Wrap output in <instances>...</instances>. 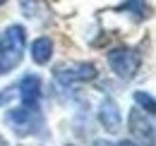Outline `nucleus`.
Listing matches in <instances>:
<instances>
[{
  "label": "nucleus",
  "instance_id": "obj_1",
  "mask_svg": "<svg viewBox=\"0 0 156 146\" xmlns=\"http://www.w3.org/2000/svg\"><path fill=\"white\" fill-rule=\"evenodd\" d=\"M27 31L22 24H12L0 34V74L12 72L24 57Z\"/></svg>",
  "mask_w": 156,
  "mask_h": 146
},
{
  "label": "nucleus",
  "instance_id": "obj_2",
  "mask_svg": "<svg viewBox=\"0 0 156 146\" xmlns=\"http://www.w3.org/2000/svg\"><path fill=\"white\" fill-rule=\"evenodd\" d=\"M5 122L15 129V134L27 137V134H34L43 127V120H41L39 108H29V106H22V108H10L5 113Z\"/></svg>",
  "mask_w": 156,
  "mask_h": 146
},
{
  "label": "nucleus",
  "instance_id": "obj_3",
  "mask_svg": "<svg viewBox=\"0 0 156 146\" xmlns=\"http://www.w3.org/2000/svg\"><path fill=\"white\" fill-rule=\"evenodd\" d=\"M108 65H111V70H113L120 79L130 82V79H135L137 72H139L142 55L137 53V50H132V48H113V50L108 53Z\"/></svg>",
  "mask_w": 156,
  "mask_h": 146
},
{
  "label": "nucleus",
  "instance_id": "obj_4",
  "mask_svg": "<svg viewBox=\"0 0 156 146\" xmlns=\"http://www.w3.org/2000/svg\"><path fill=\"white\" fill-rule=\"evenodd\" d=\"M55 79L62 89L72 91V84L77 82H91L96 79V67L91 62H77V65H60L55 70Z\"/></svg>",
  "mask_w": 156,
  "mask_h": 146
},
{
  "label": "nucleus",
  "instance_id": "obj_5",
  "mask_svg": "<svg viewBox=\"0 0 156 146\" xmlns=\"http://www.w3.org/2000/svg\"><path fill=\"white\" fill-rule=\"evenodd\" d=\"M127 127H130L135 139H139L147 146H154V117H151V113H144L142 108H132L127 115Z\"/></svg>",
  "mask_w": 156,
  "mask_h": 146
},
{
  "label": "nucleus",
  "instance_id": "obj_6",
  "mask_svg": "<svg viewBox=\"0 0 156 146\" xmlns=\"http://www.w3.org/2000/svg\"><path fill=\"white\" fill-rule=\"evenodd\" d=\"M98 122L111 134H118L122 129V115H120V108H118V103L113 98H103L101 101V106H98Z\"/></svg>",
  "mask_w": 156,
  "mask_h": 146
},
{
  "label": "nucleus",
  "instance_id": "obj_7",
  "mask_svg": "<svg viewBox=\"0 0 156 146\" xmlns=\"http://www.w3.org/2000/svg\"><path fill=\"white\" fill-rule=\"evenodd\" d=\"M17 91H20V98L24 106L29 108H39V98H41V79L36 74H29L24 77L20 84H17Z\"/></svg>",
  "mask_w": 156,
  "mask_h": 146
},
{
  "label": "nucleus",
  "instance_id": "obj_8",
  "mask_svg": "<svg viewBox=\"0 0 156 146\" xmlns=\"http://www.w3.org/2000/svg\"><path fill=\"white\" fill-rule=\"evenodd\" d=\"M53 57V41L48 36H41L31 43V60L36 65H48V60Z\"/></svg>",
  "mask_w": 156,
  "mask_h": 146
},
{
  "label": "nucleus",
  "instance_id": "obj_9",
  "mask_svg": "<svg viewBox=\"0 0 156 146\" xmlns=\"http://www.w3.org/2000/svg\"><path fill=\"white\" fill-rule=\"evenodd\" d=\"M115 10L118 12H132L137 19L147 17V5H144V0H125L122 5H118Z\"/></svg>",
  "mask_w": 156,
  "mask_h": 146
},
{
  "label": "nucleus",
  "instance_id": "obj_10",
  "mask_svg": "<svg viewBox=\"0 0 156 146\" xmlns=\"http://www.w3.org/2000/svg\"><path fill=\"white\" fill-rule=\"evenodd\" d=\"M135 101H137V106H142L147 113H151V115H154L156 103H154V96H151L149 91H135Z\"/></svg>",
  "mask_w": 156,
  "mask_h": 146
},
{
  "label": "nucleus",
  "instance_id": "obj_11",
  "mask_svg": "<svg viewBox=\"0 0 156 146\" xmlns=\"http://www.w3.org/2000/svg\"><path fill=\"white\" fill-rule=\"evenodd\" d=\"M20 5H22L24 17H34L36 15V0H20Z\"/></svg>",
  "mask_w": 156,
  "mask_h": 146
},
{
  "label": "nucleus",
  "instance_id": "obj_12",
  "mask_svg": "<svg viewBox=\"0 0 156 146\" xmlns=\"http://www.w3.org/2000/svg\"><path fill=\"white\" fill-rule=\"evenodd\" d=\"M10 98H12V89H5V91L0 93V106H5Z\"/></svg>",
  "mask_w": 156,
  "mask_h": 146
},
{
  "label": "nucleus",
  "instance_id": "obj_13",
  "mask_svg": "<svg viewBox=\"0 0 156 146\" xmlns=\"http://www.w3.org/2000/svg\"><path fill=\"white\" fill-rule=\"evenodd\" d=\"M91 146H113V144H111V141H106V139H96Z\"/></svg>",
  "mask_w": 156,
  "mask_h": 146
},
{
  "label": "nucleus",
  "instance_id": "obj_14",
  "mask_svg": "<svg viewBox=\"0 0 156 146\" xmlns=\"http://www.w3.org/2000/svg\"><path fill=\"white\" fill-rule=\"evenodd\" d=\"M113 146H139V144H135V141H118V144H113Z\"/></svg>",
  "mask_w": 156,
  "mask_h": 146
},
{
  "label": "nucleus",
  "instance_id": "obj_15",
  "mask_svg": "<svg viewBox=\"0 0 156 146\" xmlns=\"http://www.w3.org/2000/svg\"><path fill=\"white\" fill-rule=\"evenodd\" d=\"M0 146H7V139H5V137H0Z\"/></svg>",
  "mask_w": 156,
  "mask_h": 146
},
{
  "label": "nucleus",
  "instance_id": "obj_16",
  "mask_svg": "<svg viewBox=\"0 0 156 146\" xmlns=\"http://www.w3.org/2000/svg\"><path fill=\"white\" fill-rule=\"evenodd\" d=\"M5 2H7V0H0V5H5Z\"/></svg>",
  "mask_w": 156,
  "mask_h": 146
}]
</instances>
